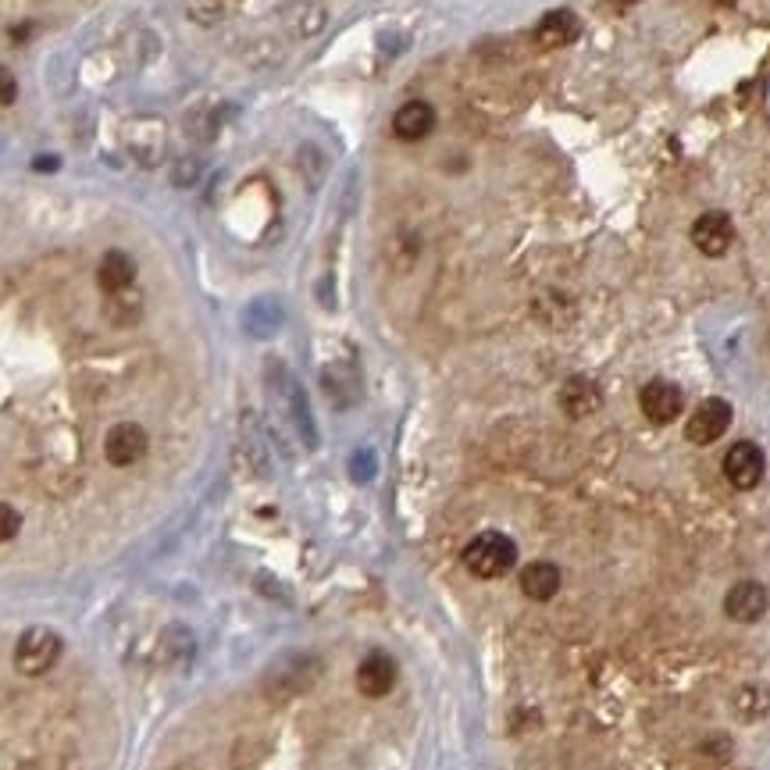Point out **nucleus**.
Here are the masks:
<instances>
[{
    "instance_id": "5",
    "label": "nucleus",
    "mask_w": 770,
    "mask_h": 770,
    "mask_svg": "<svg viewBox=\"0 0 770 770\" xmlns=\"http://www.w3.org/2000/svg\"><path fill=\"white\" fill-rule=\"evenodd\" d=\"M728 425H731V403L721 400V396H710V400H703L689 414V421H685V439H689L692 446H710L728 432Z\"/></svg>"
},
{
    "instance_id": "23",
    "label": "nucleus",
    "mask_w": 770,
    "mask_h": 770,
    "mask_svg": "<svg viewBox=\"0 0 770 770\" xmlns=\"http://www.w3.org/2000/svg\"><path fill=\"white\" fill-rule=\"evenodd\" d=\"M289 25H293V33L300 36V40H311V36H318L321 29L328 25L325 4H318V0H304V4H300L293 15H289Z\"/></svg>"
},
{
    "instance_id": "10",
    "label": "nucleus",
    "mask_w": 770,
    "mask_h": 770,
    "mask_svg": "<svg viewBox=\"0 0 770 770\" xmlns=\"http://www.w3.org/2000/svg\"><path fill=\"white\" fill-rule=\"evenodd\" d=\"M396 674L400 671H396L393 656L375 649V653H368L361 664H357V689H361V696H368V699H382L396 689Z\"/></svg>"
},
{
    "instance_id": "30",
    "label": "nucleus",
    "mask_w": 770,
    "mask_h": 770,
    "mask_svg": "<svg viewBox=\"0 0 770 770\" xmlns=\"http://www.w3.org/2000/svg\"><path fill=\"white\" fill-rule=\"evenodd\" d=\"M18 100V79L11 75V68L0 65V107H11Z\"/></svg>"
},
{
    "instance_id": "9",
    "label": "nucleus",
    "mask_w": 770,
    "mask_h": 770,
    "mask_svg": "<svg viewBox=\"0 0 770 770\" xmlns=\"http://www.w3.org/2000/svg\"><path fill=\"white\" fill-rule=\"evenodd\" d=\"M692 243L703 257H724L735 243V225L724 211H706L692 222Z\"/></svg>"
},
{
    "instance_id": "4",
    "label": "nucleus",
    "mask_w": 770,
    "mask_h": 770,
    "mask_svg": "<svg viewBox=\"0 0 770 770\" xmlns=\"http://www.w3.org/2000/svg\"><path fill=\"white\" fill-rule=\"evenodd\" d=\"M150 453V435L136 421H118L104 435V460L111 467H132Z\"/></svg>"
},
{
    "instance_id": "14",
    "label": "nucleus",
    "mask_w": 770,
    "mask_h": 770,
    "mask_svg": "<svg viewBox=\"0 0 770 770\" xmlns=\"http://www.w3.org/2000/svg\"><path fill=\"white\" fill-rule=\"evenodd\" d=\"M435 129V107L428 100H407L403 107H396L393 115V132L396 140L403 143H418L425 136H432Z\"/></svg>"
},
{
    "instance_id": "32",
    "label": "nucleus",
    "mask_w": 770,
    "mask_h": 770,
    "mask_svg": "<svg viewBox=\"0 0 770 770\" xmlns=\"http://www.w3.org/2000/svg\"><path fill=\"white\" fill-rule=\"evenodd\" d=\"M33 168L36 172H54V168H58V157H36Z\"/></svg>"
},
{
    "instance_id": "6",
    "label": "nucleus",
    "mask_w": 770,
    "mask_h": 770,
    "mask_svg": "<svg viewBox=\"0 0 770 770\" xmlns=\"http://www.w3.org/2000/svg\"><path fill=\"white\" fill-rule=\"evenodd\" d=\"M639 407L653 425H671V421L681 418V410H685V393H681L674 382L653 378V382L642 385Z\"/></svg>"
},
{
    "instance_id": "7",
    "label": "nucleus",
    "mask_w": 770,
    "mask_h": 770,
    "mask_svg": "<svg viewBox=\"0 0 770 770\" xmlns=\"http://www.w3.org/2000/svg\"><path fill=\"white\" fill-rule=\"evenodd\" d=\"M271 364V378H279L282 385V396H286V407H289V418H293L296 432L300 439L307 443V450L318 446V428H314V414H311V403H307V393L300 389L296 378H289V371L282 368V361H268Z\"/></svg>"
},
{
    "instance_id": "12",
    "label": "nucleus",
    "mask_w": 770,
    "mask_h": 770,
    "mask_svg": "<svg viewBox=\"0 0 770 770\" xmlns=\"http://www.w3.org/2000/svg\"><path fill=\"white\" fill-rule=\"evenodd\" d=\"M557 403L571 421H582V418H592L603 403V393H599V385L585 375H571L564 385H560L557 393Z\"/></svg>"
},
{
    "instance_id": "16",
    "label": "nucleus",
    "mask_w": 770,
    "mask_h": 770,
    "mask_svg": "<svg viewBox=\"0 0 770 770\" xmlns=\"http://www.w3.org/2000/svg\"><path fill=\"white\" fill-rule=\"evenodd\" d=\"M97 282L107 296L115 293H125V289L136 286V261H132L125 250H107L100 257V268H97Z\"/></svg>"
},
{
    "instance_id": "2",
    "label": "nucleus",
    "mask_w": 770,
    "mask_h": 770,
    "mask_svg": "<svg viewBox=\"0 0 770 770\" xmlns=\"http://www.w3.org/2000/svg\"><path fill=\"white\" fill-rule=\"evenodd\" d=\"M61 653H65V639L47 624H33L25 628L15 642V671L25 678H43L58 667Z\"/></svg>"
},
{
    "instance_id": "29",
    "label": "nucleus",
    "mask_w": 770,
    "mask_h": 770,
    "mask_svg": "<svg viewBox=\"0 0 770 770\" xmlns=\"http://www.w3.org/2000/svg\"><path fill=\"white\" fill-rule=\"evenodd\" d=\"M22 532V514L11 503H0V542H11Z\"/></svg>"
},
{
    "instance_id": "1",
    "label": "nucleus",
    "mask_w": 770,
    "mask_h": 770,
    "mask_svg": "<svg viewBox=\"0 0 770 770\" xmlns=\"http://www.w3.org/2000/svg\"><path fill=\"white\" fill-rule=\"evenodd\" d=\"M460 560L475 578L492 582V578H503L517 567V542L503 532H482L467 542Z\"/></svg>"
},
{
    "instance_id": "28",
    "label": "nucleus",
    "mask_w": 770,
    "mask_h": 770,
    "mask_svg": "<svg viewBox=\"0 0 770 770\" xmlns=\"http://www.w3.org/2000/svg\"><path fill=\"white\" fill-rule=\"evenodd\" d=\"M375 471H378V460H375V453H371V450H357L350 457L353 482H371V478H375Z\"/></svg>"
},
{
    "instance_id": "18",
    "label": "nucleus",
    "mask_w": 770,
    "mask_h": 770,
    "mask_svg": "<svg viewBox=\"0 0 770 770\" xmlns=\"http://www.w3.org/2000/svg\"><path fill=\"white\" fill-rule=\"evenodd\" d=\"M578 40V18L571 11H549L542 15V22L535 25V43L542 50H560L567 43Z\"/></svg>"
},
{
    "instance_id": "3",
    "label": "nucleus",
    "mask_w": 770,
    "mask_h": 770,
    "mask_svg": "<svg viewBox=\"0 0 770 770\" xmlns=\"http://www.w3.org/2000/svg\"><path fill=\"white\" fill-rule=\"evenodd\" d=\"M325 674V664H321L318 656H286L279 664L271 667L268 678H264V692H268L275 703H286L293 696H304L318 685V678Z\"/></svg>"
},
{
    "instance_id": "33",
    "label": "nucleus",
    "mask_w": 770,
    "mask_h": 770,
    "mask_svg": "<svg viewBox=\"0 0 770 770\" xmlns=\"http://www.w3.org/2000/svg\"><path fill=\"white\" fill-rule=\"evenodd\" d=\"M617 8H631V4H639V0H614Z\"/></svg>"
},
{
    "instance_id": "26",
    "label": "nucleus",
    "mask_w": 770,
    "mask_h": 770,
    "mask_svg": "<svg viewBox=\"0 0 770 770\" xmlns=\"http://www.w3.org/2000/svg\"><path fill=\"white\" fill-rule=\"evenodd\" d=\"M282 325V311L275 304H254L246 311V328L254 332V336H268L275 328Z\"/></svg>"
},
{
    "instance_id": "31",
    "label": "nucleus",
    "mask_w": 770,
    "mask_h": 770,
    "mask_svg": "<svg viewBox=\"0 0 770 770\" xmlns=\"http://www.w3.org/2000/svg\"><path fill=\"white\" fill-rule=\"evenodd\" d=\"M703 753L710 756V760H728L731 756V738L728 735H717V738H706L703 742Z\"/></svg>"
},
{
    "instance_id": "21",
    "label": "nucleus",
    "mask_w": 770,
    "mask_h": 770,
    "mask_svg": "<svg viewBox=\"0 0 770 770\" xmlns=\"http://www.w3.org/2000/svg\"><path fill=\"white\" fill-rule=\"evenodd\" d=\"M321 382H325V393L332 396L336 407H350L357 400V375L350 368H343V364H328Z\"/></svg>"
},
{
    "instance_id": "25",
    "label": "nucleus",
    "mask_w": 770,
    "mask_h": 770,
    "mask_svg": "<svg viewBox=\"0 0 770 770\" xmlns=\"http://www.w3.org/2000/svg\"><path fill=\"white\" fill-rule=\"evenodd\" d=\"M182 11L200 29H218L229 18V4L225 0H182Z\"/></svg>"
},
{
    "instance_id": "22",
    "label": "nucleus",
    "mask_w": 770,
    "mask_h": 770,
    "mask_svg": "<svg viewBox=\"0 0 770 770\" xmlns=\"http://www.w3.org/2000/svg\"><path fill=\"white\" fill-rule=\"evenodd\" d=\"M107 321L118 328L125 325H136L143 314V296L136 293V289H125V293H115V296H107V307H104Z\"/></svg>"
},
{
    "instance_id": "13",
    "label": "nucleus",
    "mask_w": 770,
    "mask_h": 770,
    "mask_svg": "<svg viewBox=\"0 0 770 770\" xmlns=\"http://www.w3.org/2000/svg\"><path fill=\"white\" fill-rule=\"evenodd\" d=\"M229 118H236V104H200V107H193V111H186L182 129H186L189 140L211 143L214 136L225 129Z\"/></svg>"
},
{
    "instance_id": "24",
    "label": "nucleus",
    "mask_w": 770,
    "mask_h": 770,
    "mask_svg": "<svg viewBox=\"0 0 770 770\" xmlns=\"http://www.w3.org/2000/svg\"><path fill=\"white\" fill-rule=\"evenodd\" d=\"M296 172L304 175L307 189H318L328 175V157L318 143H304V147L296 150Z\"/></svg>"
},
{
    "instance_id": "19",
    "label": "nucleus",
    "mask_w": 770,
    "mask_h": 770,
    "mask_svg": "<svg viewBox=\"0 0 770 770\" xmlns=\"http://www.w3.org/2000/svg\"><path fill=\"white\" fill-rule=\"evenodd\" d=\"M129 154H132V161L140 164V168H147V172H154V168H161V161H164L161 125L150 122V132H140V136H129Z\"/></svg>"
},
{
    "instance_id": "11",
    "label": "nucleus",
    "mask_w": 770,
    "mask_h": 770,
    "mask_svg": "<svg viewBox=\"0 0 770 770\" xmlns=\"http://www.w3.org/2000/svg\"><path fill=\"white\" fill-rule=\"evenodd\" d=\"M770 607V592L763 589L760 582H735L728 589V596H724V614L731 617V621L738 624H753L760 621L763 614H767Z\"/></svg>"
},
{
    "instance_id": "17",
    "label": "nucleus",
    "mask_w": 770,
    "mask_h": 770,
    "mask_svg": "<svg viewBox=\"0 0 770 770\" xmlns=\"http://www.w3.org/2000/svg\"><path fill=\"white\" fill-rule=\"evenodd\" d=\"M731 713H735L742 724H760L767 721L770 713V689L763 681H746L738 685L735 696H731Z\"/></svg>"
},
{
    "instance_id": "15",
    "label": "nucleus",
    "mask_w": 770,
    "mask_h": 770,
    "mask_svg": "<svg viewBox=\"0 0 770 770\" xmlns=\"http://www.w3.org/2000/svg\"><path fill=\"white\" fill-rule=\"evenodd\" d=\"M560 567L553 560H532V564L521 567V592H525L532 603H549V599L560 592Z\"/></svg>"
},
{
    "instance_id": "20",
    "label": "nucleus",
    "mask_w": 770,
    "mask_h": 770,
    "mask_svg": "<svg viewBox=\"0 0 770 770\" xmlns=\"http://www.w3.org/2000/svg\"><path fill=\"white\" fill-rule=\"evenodd\" d=\"M282 58H286V50L275 36H261V40H250L243 47V61L254 72H271V68H279Z\"/></svg>"
},
{
    "instance_id": "27",
    "label": "nucleus",
    "mask_w": 770,
    "mask_h": 770,
    "mask_svg": "<svg viewBox=\"0 0 770 770\" xmlns=\"http://www.w3.org/2000/svg\"><path fill=\"white\" fill-rule=\"evenodd\" d=\"M200 179H204V157L186 154V157H179V161L172 164V182L179 189H193Z\"/></svg>"
},
{
    "instance_id": "8",
    "label": "nucleus",
    "mask_w": 770,
    "mask_h": 770,
    "mask_svg": "<svg viewBox=\"0 0 770 770\" xmlns=\"http://www.w3.org/2000/svg\"><path fill=\"white\" fill-rule=\"evenodd\" d=\"M763 471H767V460H763V450L756 443H735L728 453H724V478H728L735 489H756L763 482Z\"/></svg>"
}]
</instances>
